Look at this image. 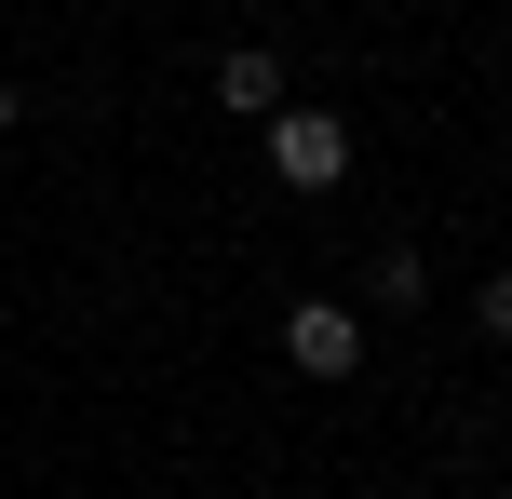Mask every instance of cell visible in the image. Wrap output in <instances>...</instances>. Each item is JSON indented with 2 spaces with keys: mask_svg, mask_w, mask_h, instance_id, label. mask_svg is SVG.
I'll return each mask as SVG.
<instances>
[{
  "mask_svg": "<svg viewBox=\"0 0 512 499\" xmlns=\"http://www.w3.org/2000/svg\"><path fill=\"white\" fill-rule=\"evenodd\" d=\"M216 108H243V122H270V108H283V54H216Z\"/></svg>",
  "mask_w": 512,
  "mask_h": 499,
  "instance_id": "cell-3",
  "label": "cell"
},
{
  "mask_svg": "<svg viewBox=\"0 0 512 499\" xmlns=\"http://www.w3.org/2000/svg\"><path fill=\"white\" fill-rule=\"evenodd\" d=\"M0 135H14V95H0Z\"/></svg>",
  "mask_w": 512,
  "mask_h": 499,
  "instance_id": "cell-6",
  "label": "cell"
},
{
  "mask_svg": "<svg viewBox=\"0 0 512 499\" xmlns=\"http://www.w3.org/2000/svg\"><path fill=\"white\" fill-rule=\"evenodd\" d=\"M283 365H297V378H351L364 365V324L337 311V297H297V311H283Z\"/></svg>",
  "mask_w": 512,
  "mask_h": 499,
  "instance_id": "cell-2",
  "label": "cell"
},
{
  "mask_svg": "<svg viewBox=\"0 0 512 499\" xmlns=\"http://www.w3.org/2000/svg\"><path fill=\"white\" fill-rule=\"evenodd\" d=\"M472 324H486V338L512 351V270H499V284H486V297H472Z\"/></svg>",
  "mask_w": 512,
  "mask_h": 499,
  "instance_id": "cell-5",
  "label": "cell"
},
{
  "mask_svg": "<svg viewBox=\"0 0 512 499\" xmlns=\"http://www.w3.org/2000/svg\"><path fill=\"white\" fill-rule=\"evenodd\" d=\"M418 284H432V270H418V243H391V257H378V270H364V297H378V311H405V297H418Z\"/></svg>",
  "mask_w": 512,
  "mask_h": 499,
  "instance_id": "cell-4",
  "label": "cell"
},
{
  "mask_svg": "<svg viewBox=\"0 0 512 499\" xmlns=\"http://www.w3.org/2000/svg\"><path fill=\"white\" fill-rule=\"evenodd\" d=\"M270 176L283 189H337L351 176V122L337 108H270Z\"/></svg>",
  "mask_w": 512,
  "mask_h": 499,
  "instance_id": "cell-1",
  "label": "cell"
}]
</instances>
